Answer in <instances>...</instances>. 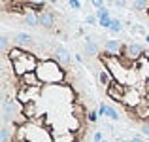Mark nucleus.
<instances>
[{
    "instance_id": "29",
    "label": "nucleus",
    "mask_w": 149,
    "mask_h": 142,
    "mask_svg": "<svg viewBox=\"0 0 149 142\" xmlns=\"http://www.w3.org/2000/svg\"><path fill=\"white\" fill-rule=\"evenodd\" d=\"M115 6H117V8H123V6H127V0H115Z\"/></svg>"
},
{
    "instance_id": "9",
    "label": "nucleus",
    "mask_w": 149,
    "mask_h": 142,
    "mask_svg": "<svg viewBox=\"0 0 149 142\" xmlns=\"http://www.w3.org/2000/svg\"><path fill=\"white\" fill-rule=\"evenodd\" d=\"M38 21H40V27H44V29H53L55 27V15L49 10H44V11L38 13Z\"/></svg>"
},
{
    "instance_id": "3",
    "label": "nucleus",
    "mask_w": 149,
    "mask_h": 142,
    "mask_svg": "<svg viewBox=\"0 0 149 142\" xmlns=\"http://www.w3.org/2000/svg\"><path fill=\"white\" fill-rule=\"evenodd\" d=\"M123 104L130 110H136L138 106L143 104V97H142V91H138L136 87H127L125 91V97H123Z\"/></svg>"
},
{
    "instance_id": "27",
    "label": "nucleus",
    "mask_w": 149,
    "mask_h": 142,
    "mask_svg": "<svg viewBox=\"0 0 149 142\" xmlns=\"http://www.w3.org/2000/svg\"><path fill=\"white\" fill-rule=\"evenodd\" d=\"M89 2H91L93 6L96 8V10H100V8H104V0H89Z\"/></svg>"
},
{
    "instance_id": "24",
    "label": "nucleus",
    "mask_w": 149,
    "mask_h": 142,
    "mask_svg": "<svg viewBox=\"0 0 149 142\" xmlns=\"http://www.w3.org/2000/svg\"><path fill=\"white\" fill-rule=\"evenodd\" d=\"M132 32H138V34H143V36H146V29H143V27L142 25H134V27H132Z\"/></svg>"
},
{
    "instance_id": "15",
    "label": "nucleus",
    "mask_w": 149,
    "mask_h": 142,
    "mask_svg": "<svg viewBox=\"0 0 149 142\" xmlns=\"http://www.w3.org/2000/svg\"><path fill=\"white\" fill-rule=\"evenodd\" d=\"M53 142H76V135L74 133H57L53 135Z\"/></svg>"
},
{
    "instance_id": "2",
    "label": "nucleus",
    "mask_w": 149,
    "mask_h": 142,
    "mask_svg": "<svg viewBox=\"0 0 149 142\" xmlns=\"http://www.w3.org/2000/svg\"><path fill=\"white\" fill-rule=\"evenodd\" d=\"M38 65H40V61H38L32 53H29V51H26L21 59H17V61L11 63V68H13V74H15V76L21 78V76H25L26 72H36Z\"/></svg>"
},
{
    "instance_id": "11",
    "label": "nucleus",
    "mask_w": 149,
    "mask_h": 142,
    "mask_svg": "<svg viewBox=\"0 0 149 142\" xmlns=\"http://www.w3.org/2000/svg\"><path fill=\"white\" fill-rule=\"evenodd\" d=\"M96 17H98V25L104 27V29H109L111 27V15H109V11L106 10V8H100V10H96Z\"/></svg>"
},
{
    "instance_id": "14",
    "label": "nucleus",
    "mask_w": 149,
    "mask_h": 142,
    "mask_svg": "<svg viewBox=\"0 0 149 142\" xmlns=\"http://www.w3.org/2000/svg\"><path fill=\"white\" fill-rule=\"evenodd\" d=\"M25 53H26V51L23 49V47H19V46H13L11 49H8L6 57H8V61H10V63H13V61H17V59H21Z\"/></svg>"
},
{
    "instance_id": "13",
    "label": "nucleus",
    "mask_w": 149,
    "mask_h": 142,
    "mask_svg": "<svg viewBox=\"0 0 149 142\" xmlns=\"http://www.w3.org/2000/svg\"><path fill=\"white\" fill-rule=\"evenodd\" d=\"M98 82H100V85H104L106 89H108L109 85L113 84V76H111V72H109V70L106 68V66L98 72Z\"/></svg>"
},
{
    "instance_id": "23",
    "label": "nucleus",
    "mask_w": 149,
    "mask_h": 142,
    "mask_svg": "<svg viewBox=\"0 0 149 142\" xmlns=\"http://www.w3.org/2000/svg\"><path fill=\"white\" fill-rule=\"evenodd\" d=\"M98 116H100V114H98V112H95V110H91V112L87 114V117H89V121H91V123H95V121L98 120Z\"/></svg>"
},
{
    "instance_id": "10",
    "label": "nucleus",
    "mask_w": 149,
    "mask_h": 142,
    "mask_svg": "<svg viewBox=\"0 0 149 142\" xmlns=\"http://www.w3.org/2000/svg\"><path fill=\"white\" fill-rule=\"evenodd\" d=\"M98 114H100V116H108L111 121H119V114H117V110L113 108V106L106 104V102H102V104H100Z\"/></svg>"
},
{
    "instance_id": "4",
    "label": "nucleus",
    "mask_w": 149,
    "mask_h": 142,
    "mask_svg": "<svg viewBox=\"0 0 149 142\" xmlns=\"http://www.w3.org/2000/svg\"><path fill=\"white\" fill-rule=\"evenodd\" d=\"M40 97V87H26V85H21L17 89V102H21L23 106L29 104V102H34Z\"/></svg>"
},
{
    "instance_id": "12",
    "label": "nucleus",
    "mask_w": 149,
    "mask_h": 142,
    "mask_svg": "<svg viewBox=\"0 0 149 142\" xmlns=\"http://www.w3.org/2000/svg\"><path fill=\"white\" fill-rule=\"evenodd\" d=\"M13 44L19 47H29V46H32V36L26 32H17L13 36Z\"/></svg>"
},
{
    "instance_id": "18",
    "label": "nucleus",
    "mask_w": 149,
    "mask_h": 142,
    "mask_svg": "<svg viewBox=\"0 0 149 142\" xmlns=\"http://www.w3.org/2000/svg\"><path fill=\"white\" fill-rule=\"evenodd\" d=\"M134 10H138V11L149 10V0H134Z\"/></svg>"
},
{
    "instance_id": "8",
    "label": "nucleus",
    "mask_w": 149,
    "mask_h": 142,
    "mask_svg": "<svg viewBox=\"0 0 149 142\" xmlns=\"http://www.w3.org/2000/svg\"><path fill=\"white\" fill-rule=\"evenodd\" d=\"M55 59H57L61 65H64V66H68L70 63H72V55H70V51L66 49L64 46H57L55 47Z\"/></svg>"
},
{
    "instance_id": "30",
    "label": "nucleus",
    "mask_w": 149,
    "mask_h": 142,
    "mask_svg": "<svg viewBox=\"0 0 149 142\" xmlns=\"http://www.w3.org/2000/svg\"><path fill=\"white\" fill-rule=\"evenodd\" d=\"M130 142H146L142 138V136H134V138H130Z\"/></svg>"
},
{
    "instance_id": "25",
    "label": "nucleus",
    "mask_w": 149,
    "mask_h": 142,
    "mask_svg": "<svg viewBox=\"0 0 149 142\" xmlns=\"http://www.w3.org/2000/svg\"><path fill=\"white\" fill-rule=\"evenodd\" d=\"M70 8H74V10H81V2L79 0H68Z\"/></svg>"
},
{
    "instance_id": "26",
    "label": "nucleus",
    "mask_w": 149,
    "mask_h": 142,
    "mask_svg": "<svg viewBox=\"0 0 149 142\" xmlns=\"http://www.w3.org/2000/svg\"><path fill=\"white\" fill-rule=\"evenodd\" d=\"M93 142H104V135H102L100 131H96L95 135H93Z\"/></svg>"
},
{
    "instance_id": "20",
    "label": "nucleus",
    "mask_w": 149,
    "mask_h": 142,
    "mask_svg": "<svg viewBox=\"0 0 149 142\" xmlns=\"http://www.w3.org/2000/svg\"><path fill=\"white\" fill-rule=\"evenodd\" d=\"M0 142H10V131H8V127L0 129Z\"/></svg>"
},
{
    "instance_id": "28",
    "label": "nucleus",
    "mask_w": 149,
    "mask_h": 142,
    "mask_svg": "<svg viewBox=\"0 0 149 142\" xmlns=\"http://www.w3.org/2000/svg\"><path fill=\"white\" fill-rule=\"evenodd\" d=\"M142 133H143L146 136H149V123H147V121H146V123L142 125Z\"/></svg>"
},
{
    "instance_id": "5",
    "label": "nucleus",
    "mask_w": 149,
    "mask_h": 142,
    "mask_svg": "<svg viewBox=\"0 0 149 142\" xmlns=\"http://www.w3.org/2000/svg\"><path fill=\"white\" fill-rule=\"evenodd\" d=\"M143 51H146V47H143L142 44H128V46H125V51H123V55L128 59V61H132V63H138L140 59L143 57Z\"/></svg>"
},
{
    "instance_id": "21",
    "label": "nucleus",
    "mask_w": 149,
    "mask_h": 142,
    "mask_svg": "<svg viewBox=\"0 0 149 142\" xmlns=\"http://www.w3.org/2000/svg\"><path fill=\"white\" fill-rule=\"evenodd\" d=\"M85 23H87V25H98V17H96V15H87V17H85Z\"/></svg>"
},
{
    "instance_id": "32",
    "label": "nucleus",
    "mask_w": 149,
    "mask_h": 142,
    "mask_svg": "<svg viewBox=\"0 0 149 142\" xmlns=\"http://www.w3.org/2000/svg\"><path fill=\"white\" fill-rule=\"evenodd\" d=\"M104 142H108V140H104Z\"/></svg>"
},
{
    "instance_id": "16",
    "label": "nucleus",
    "mask_w": 149,
    "mask_h": 142,
    "mask_svg": "<svg viewBox=\"0 0 149 142\" xmlns=\"http://www.w3.org/2000/svg\"><path fill=\"white\" fill-rule=\"evenodd\" d=\"M25 25L40 27V21H38V13H36V11H26V13H25Z\"/></svg>"
},
{
    "instance_id": "6",
    "label": "nucleus",
    "mask_w": 149,
    "mask_h": 142,
    "mask_svg": "<svg viewBox=\"0 0 149 142\" xmlns=\"http://www.w3.org/2000/svg\"><path fill=\"white\" fill-rule=\"evenodd\" d=\"M125 91H127V85H123L121 82H115V80H113V84L109 85L108 89H106V93H108V97H109V98H113L115 102H123Z\"/></svg>"
},
{
    "instance_id": "31",
    "label": "nucleus",
    "mask_w": 149,
    "mask_h": 142,
    "mask_svg": "<svg viewBox=\"0 0 149 142\" xmlns=\"http://www.w3.org/2000/svg\"><path fill=\"white\" fill-rule=\"evenodd\" d=\"M146 42H147V44H149V34H146Z\"/></svg>"
},
{
    "instance_id": "17",
    "label": "nucleus",
    "mask_w": 149,
    "mask_h": 142,
    "mask_svg": "<svg viewBox=\"0 0 149 142\" xmlns=\"http://www.w3.org/2000/svg\"><path fill=\"white\" fill-rule=\"evenodd\" d=\"M85 42H87V44H85V53H87V55H96V53H98V46L91 40V36L85 38Z\"/></svg>"
},
{
    "instance_id": "7",
    "label": "nucleus",
    "mask_w": 149,
    "mask_h": 142,
    "mask_svg": "<svg viewBox=\"0 0 149 142\" xmlns=\"http://www.w3.org/2000/svg\"><path fill=\"white\" fill-rule=\"evenodd\" d=\"M104 51L108 55H123L125 46L119 40H106L104 42Z\"/></svg>"
},
{
    "instance_id": "19",
    "label": "nucleus",
    "mask_w": 149,
    "mask_h": 142,
    "mask_svg": "<svg viewBox=\"0 0 149 142\" xmlns=\"http://www.w3.org/2000/svg\"><path fill=\"white\" fill-rule=\"evenodd\" d=\"M109 30H111V32H121V30H123V23H121V19H111V27H109Z\"/></svg>"
},
{
    "instance_id": "1",
    "label": "nucleus",
    "mask_w": 149,
    "mask_h": 142,
    "mask_svg": "<svg viewBox=\"0 0 149 142\" xmlns=\"http://www.w3.org/2000/svg\"><path fill=\"white\" fill-rule=\"evenodd\" d=\"M36 74L40 78L42 85H57L64 82V70H62L61 63L57 59H45L40 61L36 68Z\"/></svg>"
},
{
    "instance_id": "22",
    "label": "nucleus",
    "mask_w": 149,
    "mask_h": 142,
    "mask_svg": "<svg viewBox=\"0 0 149 142\" xmlns=\"http://www.w3.org/2000/svg\"><path fill=\"white\" fill-rule=\"evenodd\" d=\"M0 47L4 53H8V36H0Z\"/></svg>"
}]
</instances>
